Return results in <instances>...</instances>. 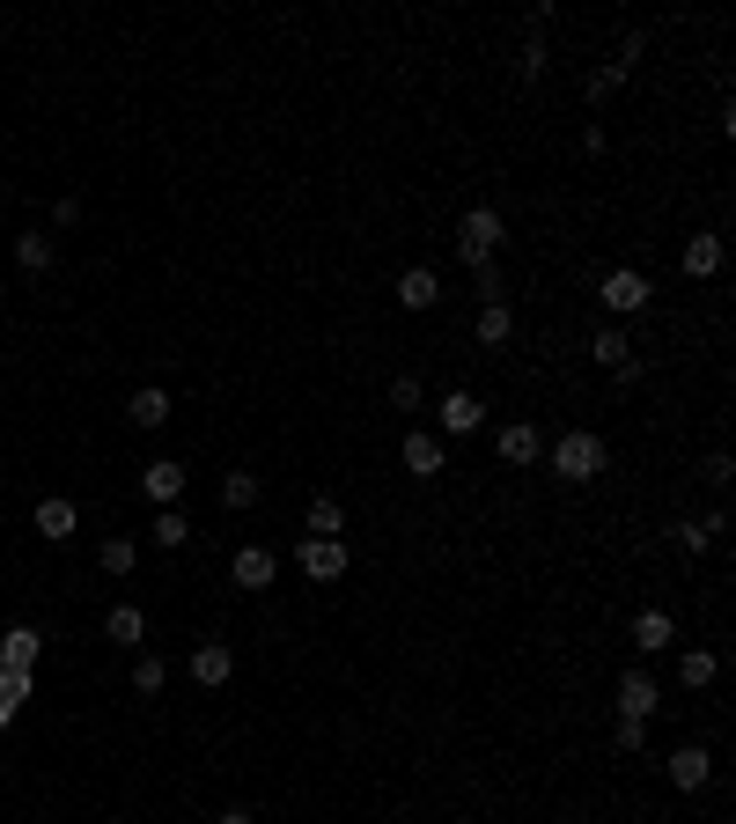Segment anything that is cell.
I'll list each match as a JSON object with an SVG mask.
<instances>
[{
	"label": "cell",
	"instance_id": "obj_1",
	"mask_svg": "<svg viewBox=\"0 0 736 824\" xmlns=\"http://www.w3.org/2000/svg\"><path fill=\"white\" fill-rule=\"evenodd\" d=\"M501 236H509V221L493 214V207H471V214L457 221V258H465V266H487L493 250H501Z\"/></svg>",
	"mask_w": 736,
	"mask_h": 824
},
{
	"label": "cell",
	"instance_id": "obj_2",
	"mask_svg": "<svg viewBox=\"0 0 736 824\" xmlns=\"http://www.w3.org/2000/svg\"><path fill=\"white\" fill-rule=\"evenodd\" d=\"M553 471H560V479H575V486H589L596 471H604V442L582 435V427H575V435H560V442H553Z\"/></svg>",
	"mask_w": 736,
	"mask_h": 824
},
{
	"label": "cell",
	"instance_id": "obj_3",
	"mask_svg": "<svg viewBox=\"0 0 736 824\" xmlns=\"http://www.w3.org/2000/svg\"><path fill=\"white\" fill-rule=\"evenodd\" d=\"M648 294H656V288H648L634 266L604 272V310H612V316H640V310H648Z\"/></svg>",
	"mask_w": 736,
	"mask_h": 824
},
{
	"label": "cell",
	"instance_id": "obj_4",
	"mask_svg": "<svg viewBox=\"0 0 736 824\" xmlns=\"http://www.w3.org/2000/svg\"><path fill=\"white\" fill-rule=\"evenodd\" d=\"M302 575H310V582H339L346 575V537H302Z\"/></svg>",
	"mask_w": 736,
	"mask_h": 824
},
{
	"label": "cell",
	"instance_id": "obj_5",
	"mask_svg": "<svg viewBox=\"0 0 736 824\" xmlns=\"http://www.w3.org/2000/svg\"><path fill=\"white\" fill-rule=\"evenodd\" d=\"M141 493L155 501V509H177V493H185V464H170V457H155L141 471Z\"/></svg>",
	"mask_w": 736,
	"mask_h": 824
},
{
	"label": "cell",
	"instance_id": "obj_6",
	"mask_svg": "<svg viewBox=\"0 0 736 824\" xmlns=\"http://www.w3.org/2000/svg\"><path fill=\"white\" fill-rule=\"evenodd\" d=\"M493 449H501V464H538L545 435H538V427H531V420H509V427L493 435Z\"/></svg>",
	"mask_w": 736,
	"mask_h": 824
},
{
	"label": "cell",
	"instance_id": "obj_7",
	"mask_svg": "<svg viewBox=\"0 0 736 824\" xmlns=\"http://www.w3.org/2000/svg\"><path fill=\"white\" fill-rule=\"evenodd\" d=\"M228 575H236V589H272V575H280V559H272L266 545H244V553L228 559Z\"/></svg>",
	"mask_w": 736,
	"mask_h": 824
},
{
	"label": "cell",
	"instance_id": "obj_8",
	"mask_svg": "<svg viewBox=\"0 0 736 824\" xmlns=\"http://www.w3.org/2000/svg\"><path fill=\"white\" fill-rule=\"evenodd\" d=\"M435 420H442V435H471V427L487 420V405H479L471 390H449V398L435 405Z\"/></svg>",
	"mask_w": 736,
	"mask_h": 824
},
{
	"label": "cell",
	"instance_id": "obj_9",
	"mask_svg": "<svg viewBox=\"0 0 736 824\" xmlns=\"http://www.w3.org/2000/svg\"><path fill=\"white\" fill-rule=\"evenodd\" d=\"M37 655H45V633L15 626L8 641H0V670H23V678H30V670H37Z\"/></svg>",
	"mask_w": 736,
	"mask_h": 824
},
{
	"label": "cell",
	"instance_id": "obj_10",
	"mask_svg": "<svg viewBox=\"0 0 736 824\" xmlns=\"http://www.w3.org/2000/svg\"><path fill=\"white\" fill-rule=\"evenodd\" d=\"M442 302V280L427 266H413V272H398V310H435Z\"/></svg>",
	"mask_w": 736,
	"mask_h": 824
},
{
	"label": "cell",
	"instance_id": "obj_11",
	"mask_svg": "<svg viewBox=\"0 0 736 824\" xmlns=\"http://www.w3.org/2000/svg\"><path fill=\"white\" fill-rule=\"evenodd\" d=\"M670 780L692 795V788H707V780H714V758L700 751V744H685V751H670Z\"/></svg>",
	"mask_w": 736,
	"mask_h": 824
},
{
	"label": "cell",
	"instance_id": "obj_12",
	"mask_svg": "<svg viewBox=\"0 0 736 824\" xmlns=\"http://www.w3.org/2000/svg\"><path fill=\"white\" fill-rule=\"evenodd\" d=\"M618 714H634V722H648V714H656V678H640V670H626V678H618Z\"/></svg>",
	"mask_w": 736,
	"mask_h": 824
},
{
	"label": "cell",
	"instance_id": "obj_13",
	"mask_svg": "<svg viewBox=\"0 0 736 824\" xmlns=\"http://www.w3.org/2000/svg\"><path fill=\"white\" fill-rule=\"evenodd\" d=\"M74 523H81V515H74L67 493H45V501H37V531H45L52 545H59V537H74Z\"/></svg>",
	"mask_w": 736,
	"mask_h": 824
},
{
	"label": "cell",
	"instance_id": "obj_14",
	"mask_svg": "<svg viewBox=\"0 0 736 824\" xmlns=\"http://www.w3.org/2000/svg\"><path fill=\"white\" fill-rule=\"evenodd\" d=\"M589 354H596V361L612 368V376H626V368H640V361H634V346H626V332H618V324H604V332H596V346H589Z\"/></svg>",
	"mask_w": 736,
	"mask_h": 824
},
{
	"label": "cell",
	"instance_id": "obj_15",
	"mask_svg": "<svg viewBox=\"0 0 736 824\" xmlns=\"http://www.w3.org/2000/svg\"><path fill=\"white\" fill-rule=\"evenodd\" d=\"M398 457H405V471H413V479H435V471H442V442H435V435H405V449H398Z\"/></svg>",
	"mask_w": 736,
	"mask_h": 824
},
{
	"label": "cell",
	"instance_id": "obj_16",
	"mask_svg": "<svg viewBox=\"0 0 736 824\" xmlns=\"http://www.w3.org/2000/svg\"><path fill=\"white\" fill-rule=\"evenodd\" d=\"M228 670H236V655L221 648V641H207V648H192V678H199V684H228Z\"/></svg>",
	"mask_w": 736,
	"mask_h": 824
},
{
	"label": "cell",
	"instance_id": "obj_17",
	"mask_svg": "<svg viewBox=\"0 0 736 824\" xmlns=\"http://www.w3.org/2000/svg\"><path fill=\"white\" fill-rule=\"evenodd\" d=\"M125 420H133V427H163V420H170V390H133V405H125Z\"/></svg>",
	"mask_w": 736,
	"mask_h": 824
},
{
	"label": "cell",
	"instance_id": "obj_18",
	"mask_svg": "<svg viewBox=\"0 0 736 824\" xmlns=\"http://www.w3.org/2000/svg\"><path fill=\"white\" fill-rule=\"evenodd\" d=\"M722 272V236H692L685 243V280H714Z\"/></svg>",
	"mask_w": 736,
	"mask_h": 824
},
{
	"label": "cell",
	"instance_id": "obj_19",
	"mask_svg": "<svg viewBox=\"0 0 736 824\" xmlns=\"http://www.w3.org/2000/svg\"><path fill=\"white\" fill-rule=\"evenodd\" d=\"M103 633H111L119 648H133V641H141V633H147V619H141V611H133V604H111V611H103Z\"/></svg>",
	"mask_w": 736,
	"mask_h": 824
},
{
	"label": "cell",
	"instance_id": "obj_20",
	"mask_svg": "<svg viewBox=\"0 0 736 824\" xmlns=\"http://www.w3.org/2000/svg\"><path fill=\"white\" fill-rule=\"evenodd\" d=\"M15 266H23V272H45L52 266V236H45V229H23V236H15Z\"/></svg>",
	"mask_w": 736,
	"mask_h": 824
},
{
	"label": "cell",
	"instance_id": "obj_21",
	"mask_svg": "<svg viewBox=\"0 0 736 824\" xmlns=\"http://www.w3.org/2000/svg\"><path fill=\"white\" fill-rule=\"evenodd\" d=\"M634 641H640V648H670V641H678L670 611H640V619H634Z\"/></svg>",
	"mask_w": 736,
	"mask_h": 824
},
{
	"label": "cell",
	"instance_id": "obj_22",
	"mask_svg": "<svg viewBox=\"0 0 736 824\" xmlns=\"http://www.w3.org/2000/svg\"><path fill=\"white\" fill-rule=\"evenodd\" d=\"M678 678H685V692H700V684L722 678V662H714L707 648H685V662H678Z\"/></svg>",
	"mask_w": 736,
	"mask_h": 824
},
{
	"label": "cell",
	"instance_id": "obj_23",
	"mask_svg": "<svg viewBox=\"0 0 736 824\" xmlns=\"http://www.w3.org/2000/svg\"><path fill=\"white\" fill-rule=\"evenodd\" d=\"M509 332H515L509 302H487V310H479V339H487V346H509Z\"/></svg>",
	"mask_w": 736,
	"mask_h": 824
},
{
	"label": "cell",
	"instance_id": "obj_24",
	"mask_svg": "<svg viewBox=\"0 0 736 824\" xmlns=\"http://www.w3.org/2000/svg\"><path fill=\"white\" fill-rule=\"evenodd\" d=\"M339 531H346L339 501H332V493H317V501H310V537H339Z\"/></svg>",
	"mask_w": 736,
	"mask_h": 824
},
{
	"label": "cell",
	"instance_id": "obj_25",
	"mask_svg": "<svg viewBox=\"0 0 736 824\" xmlns=\"http://www.w3.org/2000/svg\"><path fill=\"white\" fill-rule=\"evenodd\" d=\"M221 501H228V509H258V471H228V479H221Z\"/></svg>",
	"mask_w": 736,
	"mask_h": 824
},
{
	"label": "cell",
	"instance_id": "obj_26",
	"mask_svg": "<svg viewBox=\"0 0 736 824\" xmlns=\"http://www.w3.org/2000/svg\"><path fill=\"white\" fill-rule=\"evenodd\" d=\"M23 700H30V678H23V670H0V728L15 722V706H23Z\"/></svg>",
	"mask_w": 736,
	"mask_h": 824
},
{
	"label": "cell",
	"instance_id": "obj_27",
	"mask_svg": "<svg viewBox=\"0 0 736 824\" xmlns=\"http://www.w3.org/2000/svg\"><path fill=\"white\" fill-rule=\"evenodd\" d=\"M185 537H192V523H185V515H177V509H155V545H163V553H177Z\"/></svg>",
	"mask_w": 736,
	"mask_h": 824
},
{
	"label": "cell",
	"instance_id": "obj_28",
	"mask_svg": "<svg viewBox=\"0 0 736 824\" xmlns=\"http://www.w3.org/2000/svg\"><path fill=\"white\" fill-rule=\"evenodd\" d=\"M133 537H103V575H133Z\"/></svg>",
	"mask_w": 736,
	"mask_h": 824
},
{
	"label": "cell",
	"instance_id": "obj_29",
	"mask_svg": "<svg viewBox=\"0 0 736 824\" xmlns=\"http://www.w3.org/2000/svg\"><path fill=\"white\" fill-rule=\"evenodd\" d=\"M133 692H163V655H141V662H133Z\"/></svg>",
	"mask_w": 736,
	"mask_h": 824
},
{
	"label": "cell",
	"instance_id": "obj_30",
	"mask_svg": "<svg viewBox=\"0 0 736 824\" xmlns=\"http://www.w3.org/2000/svg\"><path fill=\"white\" fill-rule=\"evenodd\" d=\"M618 81H626V67H618V59H612V67H596V74H589V103H604Z\"/></svg>",
	"mask_w": 736,
	"mask_h": 824
},
{
	"label": "cell",
	"instance_id": "obj_31",
	"mask_svg": "<svg viewBox=\"0 0 736 824\" xmlns=\"http://www.w3.org/2000/svg\"><path fill=\"white\" fill-rule=\"evenodd\" d=\"M545 59H553V52H545L538 37H531V45L515 52V74H523V81H538V74H545Z\"/></svg>",
	"mask_w": 736,
	"mask_h": 824
},
{
	"label": "cell",
	"instance_id": "obj_32",
	"mask_svg": "<svg viewBox=\"0 0 736 824\" xmlns=\"http://www.w3.org/2000/svg\"><path fill=\"white\" fill-rule=\"evenodd\" d=\"M471 280H479V294H487V302H501V294H509V280H501V266H493V258H487V266H471Z\"/></svg>",
	"mask_w": 736,
	"mask_h": 824
},
{
	"label": "cell",
	"instance_id": "obj_33",
	"mask_svg": "<svg viewBox=\"0 0 736 824\" xmlns=\"http://www.w3.org/2000/svg\"><path fill=\"white\" fill-rule=\"evenodd\" d=\"M707 545H714L707 523H678V553H707Z\"/></svg>",
	"mask_w": 736,
	"mask_h": 824
},
{
	"label": "cell",
	"instance_id": "obj_34",
	"mask_svg": "<svg viewBox=\"0 0 736 824\" xmlns=\"http://www.w3.org/2000/svg\"><path fill=\"white\" fill-rule=\"evenodd\" d=\"M391 405H398V412H420V376H398V383H391Z\"/></svg>",
	"mask_w": 736,
	"mask_h": 824
},
{
	"label": "cell",
	"instance_id": "obj_35",
	"mask_svg": "<svg viewBox=\"0 0 736 824\" xmlns=\"http://www.w3.org/2000/svg\"><path fill=\"white\" fill-rule=\"evenodd\" d=\"M648 744V722H634V714H618V751H640Z\"/></svg>",
	"mask_w": 736,
	"mask_h": 824
},
{
	"label": "cell",
	"instance_id": "obj_36",
	"mask_svg": "<svg viewBox=\"0 0 736 824\" xmlns=\"http://www.w3.org/2000/svg\"><path fill=\"white\" fill-rule=\"evenodd\" d=\"M221 824H258V817H250V810H221Z\"/></svg>",
	"mask_w": 736,
	"mask_h": 824
}]
</instances>
